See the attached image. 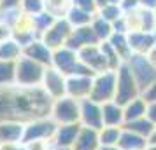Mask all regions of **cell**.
Returning <instances> with one entry per match:
<instances>
[{
    "label": "cell",
    "mask_w": 156,
    "mask_h": 150,
    "mask_svg": "<svg viewBox=\"0 0 156 150\" xmlns=\"http://www.w3.org/2000/svg\"><path fill=\"white\" fill-rule=\"evenodd\" d=\"M16 86V61H0V87Z\"/></svg>",
    "instance_id": "27"
},
{
    "label": "cell",
    "mask_w": 156,
    "mask_h": 150,
    "mask_svg": "<svg viewBox=\"0 0 156 150\" xmlns=\"http://www.w3.org/2000/svg\"><path fill=\"white\" fill-rule=\"evenodd\" d=\"M79 101L70 98V96H63L60 100H55L51 105V114L49 117L56 122L58 126L63 124H79Z\"/></svg>",
    "instance_id": "5"
},
{
    "label": "cell",
    "mask_w": 156,
    "mask_h": 150,
    "mask_svg": "<svg viewBox=\"0 0 156 150\" xmlns=\"http://www.w3.org/2000/svg\"><path fill=\"white\" fill-rule=\"evenodd\" d=\"M44 5L55 18H65L67 11L70 9V0H44Z\"/></svg>",
    "instance_id": "29"
},
{
    "label": "cell",
    "mask_w": 156,
    "mask_h": 150,
    "mask_svg": "<svg viewBox=\"0 0 156 150\" xmlns=\"http://www.w3.org/2000/svg\"><path fill=\"white\" fill-rule=\"evenodd\" d=\"M154 19H156V11H154Z\"/></svg>",
    "instance_id": "45"
},
{
    "label": "cell",
    "mask_w": 156,
    "mask_h": 150,
    "mask_svg": "<svg viewBox=\"0 0 156 150\" xmlns=\"http://www.w3.org/2000/svg\"><path fill=\"white\" fill-rule=\"evenodd\" d=\"M126 37L132 54H147L156 44V37L153 32H128Z\"/></svg>",
    "instance_id": "13"
},
{
    "label": "cell",
    "mask_w": 156,
    "mask_h": 150,
    "mask_svg": "<svg viewBox=\"0 0 156 150\" xmlns=\"http://www.w3.org/2000/svg\"><path fill=\"white\" fill-rule=\"evenodd\" d=\"M25 124L18 121H0V143H21Z\"/></svg>",
    "instance_id": "16"
},
{
    "label": "cell",
    "mask_w": 156,
    "mask_h": 150,
    "mask_svg": "<svg viewBox=\"0 0 156 150\" xmlns=\"http://www.w3.org/2000/svg\"><path fill=\"white\" fill-rule=\"evenodd\" d=\"M121 131H123V128H109V126H104L102 129H98L100 147H112V145H118Z\"/></svg>",
    "instance_id": "28"
},
{
    "label": "cell",
    "mask_w": 156,
    "mask_h": 150,
    "mask_svg": "<svg viewBox=\"0 0 156 150\" xmlns=\"http://www.w3.org/2000/svg\"><path fill=\"white\" fill-rule=\"evenodd\" d=\"M77 56H79V61L84 65L88 70H91L95 75L109 70L107 59H105V56H104V52H102L98 44L83 47L81 51H77Z\"/></svg>",
    "instance_id": "10"
},
{
    "label": "cell",
    "mask_w": 156,
    "mask_h": 150,
    "mask_svg": "<svg viewBox=\"0 0 156 150\" xmlns=\"http://www.w3.org/2000/svg\"><path fill=\"white\" fill-rule=\"evenodd\" d=\"M79 124L83 128H91V129H102L104 128V122H102V105L97 101L90 100H81L79 101Z\"/></svg>",
    "instance_id": "9"
},
{
    "label": "cell",
    "mask_w": 156,
    "mask_h": 150,
    "mask_svg": "<svg viewBox=\"0 0 156 150\" xmlns=\"http://www.w3.org/2000/svg\"><path fill=\"white\" fill-rule=\"evenodd\" d=\"M21 56L28 58V59H32V61H35V63H39V65H42V66H51L53 51H51L41 38H37V40H34V42H30L28 45L23 47Z\"/></svg>",
    "instance_id": "12"
},
{
    "label": "cell",
    "mask_w": 156,
    "mask_h": 150,
    "mask_svg": "<svg viewBox=\"0 0 156 150\" xmlns=\"http://www.w3.org/2000/svg\"><path fill=\"white\" fill-rule=\"evenodd\" d=\"M147 145H156V126H154V129H153V133H151L149 138H147Z\"/></svg>",
    "instance_id": "42"
},
{
    "label": "cell",
    "mask_w": 156,
    "mask_h": 150,
    "mask_svg": "<svg viewBox=\"0 0 156 150\" xmlns=\"http://www.w3.org/2000/svg\"><path fill=\"white\" fill-rule=\"evenodd\" d=\"M142 9H149V11H156V0H137Z\"/></svg>",
    "instance_id": "38"
},
{
    "label": "cell",
    "mask_w": 156,
    "mask_h": 150,
    "mask_svg": "<svg viewBox=\"0 0 156 150\" xmlns=\"http://www.w3.org/2000/svg\"><path fill=\"white\" fill-rule=\"evenodd\" d=\"M93 86V77L90 75H69L67 77V96L74 100H86L90 98Z\"/></svg>",
    "instance_id": "11"
},
{
    "label": "cell",
    "mask_w": 156,
    "mask_h": 150,
    "mask_svg": "<svg viewBox=\"0 0 156 150\" xmlns=\"http://www.w3.org/2000/svg\"><path fill=\"white\" fill-rule=\"evenodd\" d=\"M81 129V124H63L58 126L56 133L53 136L55 148H72V145L77 138V133Z\"/></svg>",
    "instance_id": "15"
},
{
    "label": "cell",
    "mask_w": 156,
    "mask_h": 150,
    "mask_svg": "<svg viewBox=\"0 0 156 150\" xmlns=\"http://www.w3.org/2000/svg\"><path fill=\"white\" fill-rule=\"evenodd\" d=\"M30 19H32V28H34V32L37 33L39 38L42 37V33L49 28L53 23L56 21V18L53 14H49L48 11H42V12H39L35 16H30Z\"/></svg>",
    "instance_id": "26"
},
{
    "label": "cell",
    "mask_w": 156,
    "mask_h": 150,
    "mask_svg": "<svg viewBox=\"0 0 156 150\" xmlns=\"http://www.w3.org/2000/svg\"><path fill=\"white\" fill-rule=\"evenodd\" d=\"M121 128L126 129V131H132V133H135V135H139V136L149 138V135L153 133L154 126H153V122L149 121L147 117H142V119H137V121L125 122V124H123Z\"/></svg>",
    "instance_id": "25"
},
{
    "label": "cell",
    "mask_w": 156,
    "mask_h": 150,
    "mask_svg": "<svg viewBox=\"0 0 156 150\" xmlns=\"http://www.w3.org/2000/svg\"><path fill=\"white\" fill-rule=\"evenodd\" d=\"M95 44H100L97 40V37L93 33L91 26L88 25V26H81V28H74L72 30L70 37H69V40H67V47L72 51H81L83 47H88V45H95Z\"/></svg>",
    "instance_id": "14"
},
{
    "label": "cell",
    "mask_w": 156,
    "mask_h": 150,
    "mask_svg": "<svg viewBox=\"0 0 156 150\" xmlns=\"http://www.w3.org/2000/svg\"><path fill=\"white\" fill-rule=\"evenodd\" d=\"M118 147L121 150H146L147 148V138L123 129L119 136V142H118Z\"/></svg>",
    "instance_id": "19"
},
{
    "label": "cell",
    "mask_w": 156,
    "mask_h": 150,
    "mask_svg": "<svg viewBox=\"0 0 156 150\" xmlns=\"http://www.w3.org/2000/svg\"><path fill=\"white\" fill-rule=\"evenodd\" d=\"M58 124L51 117H42L35 119L25 124L23 131V140L21 143H30V142H53V136L56 133Z\"/></svg>",
    "instance_id": "4"
},
{
    "label": "cell",
    "mask_w": 156,
    "mask_h": 150,
    "mask_svg": "<svg viewBox=\"0 0 156 150\" xmlns=\"http://www.w3.org/2000/svg\"><path fill=\"white\" fill-rule=\"evenodd\" d=\"M23 14L27 16H35L39 12L46 11V5H44V0H21V5H20Z\"/></svg>",
    "instance_id": "32"
},
{
    "label": "cell",
    "mask_w": 156,
    "mask_h": 150,
    "mask_svg": "<svg viewBox=\"0 0 156 150\" xmlns=\"http://www.w3.org/2000/svg\"><path fill=\"white\" fill-rule=\"evenodd\" d=\"M128 65L130 72L133 73L135 82L140 89V93L147 86H151L153 82H156V66L151 63L146 54H132L128 61H125Z\"/></svg>",
    "instance_id": "2"
},
{
    "label": "cell",
    "mask_w": 156,
    "mask_h": 150,
    "mask_svg": "<svg viewBox=\"0 0 156 150\" xmlns=\"http://www.w3.org/2000/svg\"><path fill=\"white\" fill-rule=\"evenodd\" d=\"M46 66L21 56L16 61V86L20 87H35L41 86Z\"/></svg>",
    "instance_id": "3"
},
{
    "label": "cell",
    "mask_w": 156,
    "mask_h": 150,
    "mask_svg": "<svg viewBox=\"0 0 156 150\" xmlns=\"http://www.w3.org/2000/svg\"><path fill=\"white\" fill-rule=\"evenodd\" d=\"M23 54L21 45L11 37L0 42V61H18Z\"/></svg>",
    "instance_id": "23"
},
{
    "label": "cell",
    "mask_w": 156,
    "mask_h": 150,
    "mask_svg": "<svg viewBox=\"0 0 156 150\" xmlns=\"http://www.w3.org/2000/svg\"><path fill=\"white\" fill-rule=\"evenodd\" d=\"M146 117L156 126V103H147V110H146Z\"/></svg>",
    "instance_id": "37"
},
{
    "label": "cell",
    "mask_w": 156,
    "mask_h": 150,
    "mask_svg": "<svg viewBox=\"0 0 156 150\" xmlns=\"http://www.w3.org/2000/svg\"><path fill=\"white\" fill-rule=\"evenodd\" d=\"M98 150H121L118 145H112V147H100Z\"/></svg>",
    "instance_id": "43"
},
{
    "label": "cell",
    "mask_w": 156,
    "mask_h": 150,
    "mask_svg": "<svg viewBox=\"0 0 156 150\" xmlns=\"http://www.w3.org/2000/svg\"><path fill=\"white\" fill-rule=\"evenodd\" d=\"M90 26H91L93 33H95V37H97L98 42H107V40L111 38V35L114 33L112 25H111L109 21H105L104 18L97 16V14H95V18H93V21H91Z\"/></svg>",
    "instance_id": "24"
},
{
    "label": "cell",
    "mask_w": 156,
    "mask_h": 150,
    "mask_svg": "<svg viewBox=\"0 0 156 150\" xmlns=\"http://www.w3.org/2000/svg\"><path fill=\"white\" fill-rule=\"evenodd\" d=\"M70 5L88 11L91 14H97V0H70Z\"/></svg>",
    "instance_id": "33"
},
{
    "label": "cell",
    "mask_w": 156,
    "mask_h": 150,
    "mask_svg": "<svg viewBox=\"0 0 156 150\" xmlns=\"http://www.w3.org/2000/svg\"><path fill=\"white\" fill-rule=\"evenodd\" d=\"M107 42L112 45V49L116 51V54L119 56V59L123 61V63L130 59V56H132V49H130V45H128L126 33H116V32H114Z\"/></svg>",
    "instance_id": "22"
},
{
    "label": "cell",
    "mask_w": 156,
    "mask_h": 150,
    "mask_svg": "<svg viewBox=\"0 0 156 150\" xmlns=\"http://www.w3.org/2000/svg\"><path fill=\"white\" fill-rule=\"evenodd\" d=\"M72 30L74 28L69 25V21H67L65 18H56V21L42 33L41 40H42L51 51H56V49H60V47H65V44L69 40Z\"/></svg>",
    "instance_id": "7"
},
{
    "label": "cell",
    "mask_w": 156,
    "mask_h": 150,
    "mask_svg": "<svg viewBox=\"0 0 156 150\" xmlns=\"http://www.w3.org/2000/svg\"><path fill=\"white\" fill-rule=\"evenodd\" d=\"M114 94H116V72L107 70L102 73H97L93 77L90 100L102 105L107 101H114Z\"/></svg>",
    "instance_id": "6"
},
{
    "label": "cell",
    "mask_w": 156,
    "mask_h": 150,
    "mask_svg": "<svg viewBox=\"0 0 156 150\" xmlns=\"http://www.w3.org/2000/svg\"><path fill=\"white\" fill-rule=\"evenodd\" d=\"M146 110H147V103L142 100L140 96L132 100L130 103H126L123 107V117H125V122H132L137 121V119H142L146 117Z\"/></svg>",
    "instance_id": "20"
},
{
    "label": "cell",
    "mask_w": 156,
    "mask_h": 150,
    "mask_svg": "<svg viewBox=\"0 0 156 150\" xmlns=\"http://www.w3.org/2000/svg\"><path fill=\"white\" fill-rule=\"evenodd\" d=\"M146 150H156V145H147V148Z\"/></svg>",
    "instance_id": "44"
},
{
    "label": "cell",
    "mask_w": 156,
    "mask_h": 150,
    "mask_svg": "<svg viewBox=\"0 0 156 150\" xmlns=\"http://www.w3.org/2000/svg\"><path fill=\"white\" fill-rule=\"evenodd\" d=\"M93 18L95 14L91 12H88V11H83V9L79 7H72L67 11V14H65V19L69 21L72 28H81V26H88V25H91Z\"/></svg>",
    "instance_id": "21"
},
{
    "label": "cell",
    "mask_w": 156,
    "mask_h": 150,
    "mask_svg": "<svg viewBox=\"0 0 156 150\" xmlns=\"http://www.w3.org/2000/svg\"><path fill=\"white\" fill-rule=\"evenodd\" d=\"M97 16L104 18L105 21H109L112 25L116 19H119L121 16H125V14H123V9H121L119 4H107V5H104V7H100L97 11Z\"/></svg>",
    "instance_id": "31"
},
{
    "label": "cell",
    "mask_w": 156,
    "mask_h": 150,
    "mask_svg": "<svg viewBox=\"0 0 156 150\" xmlns=\"http://www.w3.org/2000/svg\"><path fill=\"white\" fill-rule=\"evenodd\" d=\"M140 98L146 103H156V82H153L151 86H147L140 93Z\"/></svg>",
    "instance_id": "34"
},
{
    "label": "cell",
    "mask_w": 156,
    "mask_h": 150,
    "mask_svg": "<svg viewBox=\"0 0 156 150\" xmlns=\"http://www.w3.org/2000/svg\"><path fill=\"white\" fill-rule=\"evenodd\" d=\"M137 18H139V26L140 32H154L156 28V19H154V11L149 9H139L137 11Z\"/></svg>",
    "instance_id": "30"
},
{
    "label": "cell",
    "mask_w": 156,
    "mask_h": 150,
    "mask_svg": "<svg viewBox=\"0 0 156 150\" xmlns=\"http://www.w3.org/2000/svg\"><path fill=\"white\" fill-rule=\"evenodd\" d=\"M21 0H0V11H12V9H20Z\"/></svg>",
    "instance_id": "35"
},
{
    "label": "cell",
    "mask_w": 156,
    "mask_h": 150,
    "mask_svg": "<svg viewBox=\"0 0 156 150\" xmlns=\"http://www.w3.org/2000/svg\"><path fill=\"white\" fill-rule=\"evenodd\" d=\"M11 37H12V28L9 26L7 23L0 21V42H2V40H7Z\"/></svg>",
    "instance_id": "36"
},
{
    "label": "cell",
    "mask_w": 156,
    "mask_h": 150,
    "mask_svg": "<svg viewBox=\"0 0 156 150\" xmlns=\"http://www.w3.org/2000/svg\"><path fill=\"white\" fill-rule=\"evenodd\" d=\"M100 142H98V131L91 128H83L79 129L77 138L72 145V150H98Z\"/></svg>",
    "instance_id": "18"
},
{
    "label": "cell",
    "mask_w": 156,
    "mask_h": 150,
    "mask_svg": "<svg viewBox=\"0 0 156 150\" xmlns=\"http://www.w3.org/2000/svg\"><path fill=\"white\" fill-rule=\"evenodd\" d=\"M102 122L104 126H109V128H121L125 124L123 107L118 105L116 101L102 103Z\"/></svg>",
    "instance_id": "17"
},
{
    "label": "cell",
    "mask_w": 156,
    "mask_h": 150,
    "mask_svg": "<svg viewBox=\"0 0 156 150\" xmlns=\"http://www.w3.org/2000/svg\"><path fill=\"white\" fill-rule=\"evenodd\" d=\"M0 150H21V143H0Z\"/></svg>",
    "instance_id": "39"
},
{
    "label": "cell",
    "mask_w": 156,
    "mask_h": 150,
    "mask_svg": "<svg viewBox=\"0 0 156 150\" xmlns=\"http://www.w3.org/2000/svg\"><path fill=\"white\" fill-rule=\"evenodd\" d=\"M140 96V89L135 82L133 73L130 72L126 63H121V66L116 70V94H114V101L125 107L126 103Z\"/></svg>",
    "instance_id": "1"
},
{
    "label": "cell",
    "mask_w": 156,
    "mask_h": 150,
    "mask_svg": "<svg viewBox=\"0 0 156 150\" xmlns=\"http://www.w3.org/2000/svg\"><path fill=\"white\" fill-rule=\"evenodd\" d=\"M121 0H97V11H98L100 7H104V5H107V4H119Z\"/></svg>",
    "instance_id": "40"
},
{
    "label": "cell",
    "mask_w": 156,
    "mask_h": 150,
    "mask_svg": "<svg viewBox=\"0 0 156 150\" xmlns=\"http://www.w3.org/2000/svg\"><path fill=\"white\" fill-rule=\"evenodd\" d=\"M41 87L46 91V94H48L53 101L60 100V98L67 96V77H65L62 72H58L56 68L46 66Z\"/></svg>",
    "instance_id": "8"
},
{
    "label": "cell",
    "mask_w": 156,
    "mask_h": 150,
    "mask_svg": "<svg viewBox=\"0 0 156 150\" xmlns=\"http://www.w3.org/2000/svg\"><path fill=\"white\" fill-rule=\"evenodd\" d=\"M146 56H147L149 59H151V63H153V65H154V66H156V44H154V45H153V49L149 51V52H147V54H146Z\"/></svg>",
    "instance_id": "41"
}]
</instances>
